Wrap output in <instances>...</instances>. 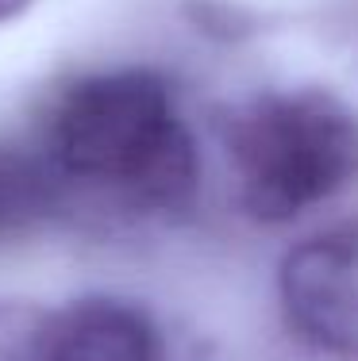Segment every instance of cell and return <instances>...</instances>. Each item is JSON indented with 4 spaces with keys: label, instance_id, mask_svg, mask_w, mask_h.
Returning <instances> with one entry per match:
<instances>
[{
    "label": "cell",
    "instance_id": "obj_1",
    "mask_svg": "<svg viewBox=\"0 0 358 361\" xmlns=\"http://www.w3.org/2000/svg\"><path fill=\"white\" fill-rule=\"evenodd\" d=\"M31 146L66 208L174 219L201 188V150L177 89L150 66L73 73L50 92Z\"/></svg>",
    "mask_w": 358,
    "mask_h": 361
},
{
    "label": "cell",
    "instance_id": "obj_2",
    "mask_svg": "<svg viewBox=\"0 0 358 361\" xmlns=\"http://www.w3.org/2000/svg\"><path fill=\"white\" fill-rule=\"evenodd\" d=\"M220 142L239 208L289 223L328 204L358 177V111L328 89H266L235 104Z\"/></svg>",
    "mask_w": 358,
    "mask_h": 361
},
{
    "label": "cell",
    "instance_id": "obj_3",
    "mask_svg": "<svg viewBox=\"0 0 358 361\" xmlns=\"http://www.w3.org/2000/svg\"><path fill=\"white\" fill-rule=\"evenodd\" d=\"M278 296L301 342L331 357H358V216L281 257Z\"/></svg>",
    "mask_w": 358,
    "mask_h": 361
},
{
    "label": "cell",
    "instance_id": "obj_4",
    "mask_svg": "<svg viewBox=\"0 0 358 361\" xmlns=\"http://www.w3.org/2000/svg\"><path fill=\"white\" fill-rule=\"evenodd\" d=\"M39 361H166V338L139 300L81 292L50 307Z\"/></svg>",
    "mask_w": 358,
    "mask_h": 361
},
{
    "label": "cell",
    "instance_id": "obj_5",
    "mask_svg": "<svg viewBox=\"0 0 358 361\" xmlns=\"http://www.w3.org/2000/svg\"><path fill=\"white\" fill-rule=\"evenodd\" d=\"M62 212L66 200L35 146H0V243L35 235Z\"/></svg>",
    "mask_w": 358,
    "mask_h": 361
},
{
    "label": "cell",
    "instance_id": "obj_6",
    "mask_svg": "<svg viewBox=\"0 0 358 361\" xmlns=\"http://www.w3.org/2000/svg\"><path fill=\"white\" fill-rule=\"evenodd\" d=\"M50 304L35 296H0V361H39Z\"/></svg>",
    "mask_w": 358,
    "mask_h": 361
},
{
    "label": "cell",
    "instance_id": "obj_7",
    "mask_svg": "<svg viewBox=\"0 0 358 361\" xmlns=\"http://www.w3.org/2000/svg\"><path fill=\"white\" fill-rule=\"evenodd\" d=\"M39 0H0V27H12L20 23L28 12H35Z\"/></svg>",
    "mask_w": 358,
    "mask_h": 361
}]
</instances>
